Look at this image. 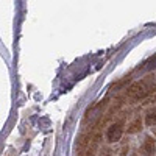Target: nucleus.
Instances as JSON below:
<instances>
[{
  "mask_svg": "<svg viewBox=\"0 0 156 156\" xmlns=\"http://www.w3.org/2000/svg\"><path fill=\"white\" fill-rule=\"evenodd\" d=\"M156 90V83L153 80H148V78H144L137 83H134L131 87L126 89V95L129 100L133 101H139L144 100L145 97H148L150 94H153Z\"/></svg>",
  "mask_w": 156,
  "mask_h": 156,
  "instance_id": "nucleus-1",
  "label": "nucleus"
},
{
  "mask_svg": "<svg viewBox=\"0 0 156 156\" xmlns=\"http://www.w3.org/2000/svg\"><path fill=\"white\" fill-rule=\"evenodd\" d=\"M129 80H131V78H129V76H125L123 78V80H120L119 83H117V84H114L112 87H111V90H117V89H120V87H123L126 83H129Z\"/></svg>",
  "mask_w": 156,
  "mask_h": 156,
  "instance_id": "nucleus-7",
  "label": "nucleus"
},
{
  "mask_svg": "<svg viewBox=\"0 0 156 156\" xmlns=\"http://www.w3.org/2000/svg\"><path fill=\"white\" fill-rule=\"evenodd\" d=\"M140 129H142V119L140 117H136V119L128 125L126 131H128V134H134V133H139Z\"/></svg>",
  "mask_w": 156,
  "mask_h": 156,
  "instance_id": "nucleus-5",
  "label": "nucleus"
},
{
  "mask_svg": "<svg viewBox=\"0 0 156 156\" xmlns=\"http://www.w3.org/2000/svg\"><path fill=\"white\" fill-rule=\"evenodd\" d=\"M153 134L156 136V128H153Z\"/></svg>",
  "mask_w": 156,
  "mask_h": 156,
  "instance_id": "nucleus-9",
  "label": "nucleus"
},
{
  "mask_svg": "<svg viewBox=\"0 0 156 156\" xmlns=\"http://www.w3.org/2000/svg\"><path fill=\"white\" fill-rule=\"evenodd\" d=\"M106 105H108V100L105 98L103 101L97 103V105H95L94 108H90V109L86 112V117H84V123H90V125H92L95 120H98V119H100V115L103 114V109L106 108Z\"/></svg>",
  "mask_w": 156,
  "mask_h": 156,
  "instance_id": "nucleus-3",
  "label": "nucleus"
},
{
  "mask_svg": "<svg viewBox=\"0 0 156 156\" xmlns=\"http://www.w3.org/2000/svg\"><path fill=\"white\" fill-rule=\"evenodd\" d=\"M123 123H125V120L120 119V120H115L109 125V128L106 129V142L108 144H114V142L120 140V137L123 134Z\"/></svg>",
  "mask_w": 156,
  "mask_h": 156,
  "instance_id": "nucleus-2",
  "label": "nucleus"
},
{
  "mask_svg": "<svg viewBox=\"0 0 156 156\" xmlns=\"http://www.w3.org/2000/svg\"><path fill=\"white\" fill-rule=\"evenodd\" d=\"M151 103H156V95H154V97L151 98Z\"/></svg>",
  "mask_w": 156,
  "mask_h": 156,
  "instance_id": "nucleus-8",
  "label": "nucleus"
},
{
  "mask_svg": "<svg viewBox=\"0 0 156 156\" xmlns=\"http://www.w3.org/2000/svg\"><path fill=\"white\" fill-rule=\"evenodd\" d=\"M145 125H147V126L156 125V105H153V106L147 111V114H145Z\"/></svg>",
  "mask_w": 156,
  "mask_h": 156,
  "instance_id": "nucleus-6",
  "label": "nucleus"
},
{
  "mask_svg": "<svg viewBox=\"0 0 156 156\" xmlns=\"http://www.w3.org/2000/svg\"><path fill=\"white\" fill-rule=\"evenodd\" d=\"M154 148H156V142L151 136H147L144 139V142H142V145L139 148V153L144 154V156H153L154 153Z\"/></svg>",
  "mask_w": 156,
  "mask_h": 156,
  "instance_id": "nucleus-4",
  "label": "nucleus"
}]
</instances>
